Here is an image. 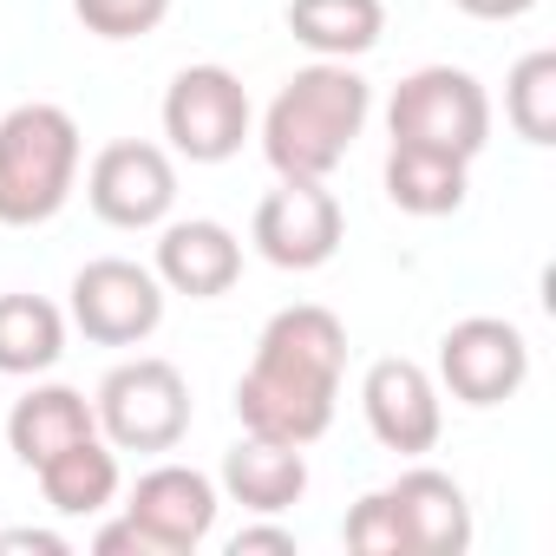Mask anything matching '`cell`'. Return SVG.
Listing matches in <instances>:
<instances>
[{
  "mask_svg": "<svg viewBox=\"0 0 556 556\" xmlns=\"http://www.w3.org/2000/svg\"><path fill=\"white\" fill-rule=\"evenodd\" d=\"M79 118L66 105H14L0 118V229H40L79 190Z\"/></svg>",
  "mask_w": 556,
  "mask_h": 556,
  "instance_id": "cell-3",
  "label": "cell"
},
{
  "mask_svg": "<svg viewBox=\"0 0 556 556\" xmlns=\"http://www.w3.org/2000/svg\"><path fill=\"white\" fill-rule=\"evenodd\" d=\"M530 380V341L517 321H497V315H471V321H452L445 341H439V387L458 400V406H504L517 400Z\"/></svg>",
  "mask_w": 556,
  "mask_h": 556,
  "instance_id": "cell-9",
  "label": "cell"
},
{
  "mask_svg": "<svg viewBox=\"0 0 556 556\" xmlns=\"http://www.w3.org/2000/svg\"><path fill=\"white\" fill-rule=\"evenodd\" d=\"M262 549H275V556H295L302 543H295V530H282V523H242V530L229 536V556H262Z\"/></svg>",
  "mask_w": 556,
  "mask_h": 556,
  "instance_id": "cell-24",
  "label": "cell"
},
{
  "mask_svg": "<svg viewBox=\"0 0 556 556\" xmlns=\"http://www.w3.org/2000/svg\"><path fill=\"white\" fill-rule=\"evenodd\" d=\"M92 432H99V413H92V400H86L79 387H34V393H21L14 413H8V452H14L27 471H40L53 452L79 445V439H92Z\"/></svg>",
  "mask_w": 556,
  "mask_h": 556,
  "instance_id": "cell-16",
  "label": "cell"
},
{
  "mask_svg": "<svg viewBox=\"0 0 556 556\" xmlns=\"http://www.w3.org/2000/svg\"><path fill=\"white\" fill-rule=\"evenodd\" d=\"M157 282L170 295H190V302H216L236 289L242 275V242L236 229H223L216 216H190V223H164L157 236Z\"/></svg>",
  "mask_w": 556,
  "mask_h": 556,
  "instance_id": "cell-13",
  "label": "cell"
},
{
  "mask_svg": "<svg viewBox=\"0 0 556 556\" xmlns=\"http://www.w3.org/2000/svg\"><path fill=\"white\" fill-rule=\"evenodd\" d=\"M341 543H348L354 556H413V549H406V530H400V510H393L387 491H367V497L348 510Z\"/></svg>",
  "mask_w": 556,
  "mask_h": 556,
  "instance_id": "cell-22",
  "label": "cell"
},
{
  "mask_svg": "<svg viewBox=\"0 0 556 556\" xmlns=\"http://www.w3.org/2000/svg\"><path fill=\"white\" fill-rule=\"evenodd\" d=\"M458 14H471V21H523L536 0H452Z\"/></svg>",
  "mask_w": 556,
  "mask_h": 556,
  "instance_id": "cell-27",
  "label": "cell"
},
{
  "mask_svg": "<svg viewBox=\"0 0 556 556\" xmlns=\"http://www.w3.org/2000/svg\"><path fill=\"white\" fill-rule=\"evenodd\" d=\"M341 236H348V216H341V197L321 177H282L255 203V223H249L255 255L275 262V268H295V275L334 262Z\"/></svg>",
  "mask_w": 556,
  "mask_h": 556,
  "instance_id": "cell-7",
  "label": "cell"
},
{
  "mask_svg": "<svg viewBox=\"0 0 556 556\" xmlns=\"http://www.w3.org/2000/svg\"><path fill=\"white\" fill-rule=\"evenodd\" d=\"M73 14L86 21V34L99 40H144L164 27L170 0H73Z\"/></svg>",
  "mask_w": 556,
  "mask_h": 556,
  "instance_id": "cell-23",
  "label": "cell"
},
{
  "mask_svg": "<svg viewBox=\"0 0 556 556\" xmlns=\"http://www.w3.org/2000/svg\"><path fill=\"white\" fill-rule=\"evenodd\" d=\"M92 549H99V556H157V549H151V536H144L131 517L99 523V530H92Z\"/></svg>",
  "mask_w": 556,
  "mask_h": 556,
  "instance_id": "cell-25",
  "label": "cell"
},
{
  "mask_svg": "<svg viewBox=\"0 0 556 556\" xmlns=\"http://www.w3.org/2000/svg\"><path fill=\"white\" fill-rule=\"evenodd\" d=\"M34 478H40V497H47L60 517H99V510L118 497V452L92 432V439L53 452Z\"/></svg>",
  "mask_w": 556,
  "mask_h": 556,
  "instance_id": "cell-18",
  "label": "cell"
},
{
  "mask_svg": "<svg viewBox=\"0 0 556 556\" xmlns=\"http://www.w3.org/2000/svg\"><path fill=\"white\" fill-rule=\"evenodd\" d=\"M465 157L445 151H419V144H393L387 151V197L406 216H452L465 203Z\"/></svg>",
  "mask_w": 556,
  "mask_h": 556,
  "instance_id": "cell-19",
  "label": "cell"
},
{
  "mask_svg": "<svg viewBox=\"0 0 556 556\" xmlns=\"http://www.w3.org/2000/svg\"><path fill=\"white\" fill-rule=\"evenodd\" d=\"M393 510H400V530H406V549L413 556H465L471 549V504H465V484L432 471V465H413L387 484Z\"/></svg>",
  "mask_w": 556,
  "mask_h": 556,
  "instance_id": "cell-14",
  "label": "cell"
},
{
  "mask_svg": "<svg viewBox=\"0 0 556 556\" xmlns=\"http://www.w3.org/2000/svg\"><path fill=\"white\" fill-rule=\"evenodd\" d=\"M341 374H348V328H341V315L321 308V302L282 308L262 328L249 374L236 380V419H242V432L282 439V445L308 452L334 426Z\"/></svg>",
  "mask_w": 556,
  "mask_h": 556,
  "instance_id": "cell-1",
  "label": "cell"
},
{
  "mask_svg": "<svg viewBox=\"0 0 556 556\" xmlns=\"http://www.w3.org/2000/svg\"><path fill=\"white\" fill-rule=\"evenodd\" d=\"M216 478H203L197 465H151L131 497H125V517L151 536L157 556H190L210 543L216 530Z\"/></svg>",
  "mask_w": 556,
  "mask_h": 556,
  "instance_id": "cell-12",
  "label": "cell"
},
{
  "mask_svg": "<svg viewBox=\"0 0 556 556\" xmlns=\"http://www.w3.org/2000/svg\"><path fill=\"white\" fill-rule=\"evenodd\" d=\"M289 34L315 60H361L387 34L380 0H289Z\"/></svg>",
  "mask_w": 556,
  "mask_h": 556,
  "instance_id": "cell-17",
  "label": "cell"
},
{
  "mask_svg": "<svg viewBox=\"0 0 556 556\" xmlns=\"http://www.w3.org/2000/svg\"><path fill=\"white\" fill-rule=\"evenodd\" d=\"M249 86L229 66H184L164 92V138L190 164H229L249 138Z\"/></svg>",
  "mask_w": 556,
  "mask_h": 556,
  "instance_id": "cell-6",
  "label": "cell"
},
{
  "mask_svg": "<svg viewBox=\"0 0 556 556\" xmlns=\"http://www.w3.org/2000/svg\"><path fill=\"white\" fill-rule=\"evenodd\" d=\"M73 328L99 348H144L164 328V282L125 255H99L73 275Z\"/></svg>",
  "mask_w": 556,
  "mask_h": 556,
  "instance_id": "cell-8",
  "label": "cell"
},
{
  "mask_svg": "<svg viewBox=\"0 0 556 556\" xmlns=\"http://www.w3.org/2000/svg\"><path fill=\"white\" fill-rule=\"evenodd\" d=\"M367 112H374V86L348 60H315L268 99L262 157L275 164V177H321L328 184V170L367 131Z\"/></svg>",
  "mask_w": 556,
  "mask_h": 556,
  "instance_id": "cell-2",
  "label": "cell"
},
{
  "mask_svg": "<svg viewBox=\"0 0 556 556\" xmlns=\"http://www.w3.org/2000/svg\"><path fill=\"white\" fill-rule=\"evenodd\" d=\"M223 491H229V504H242L255 517H282L289 504L308 497V458H302V445L242 432L223 452Z\"/></svg>",
  "mask_w": 556,
  "mask_h": 556,
  "instance_id": "cell-15",
  "label": "cell"
},
{
  "mask_svg": "<svg viewBox=\"0 0 556 556\" xmlns=\"http://www.w3.org/2000/svg\"><path fill=\"white\" fill-rule=\"evenodd\" d=\"M387 131L393 144H419V151H445L471 164L491 144V99L465 66H419L393 86Z\"/></svg>",
  "mask_w": 556,
  "mask_h": 556,
  "instance_id": "cell-5",
  "label": "cell"
},
{
  "mask_svg": "<svg viewBox=\"0 0 556 556\" xmlns=\"http://www.w3.org/2000/svg\"><path fill=\"white\" fill-rule=\"evenodd\" d=\"M66 354V315L47 295H0V374L34 380L60 367Z\"/></svg>",
  "mask_w": 556,
  "mask_h": 556,
  "instance_id": "cell-20",
  "label": "cell"
},
{
  "mask_svg": "<svg viewBox=\"0 0 556 556\" xmlns=\"http://www.w3.org/2000/svg\"><path fill=\"white\" fill-rule=\"evenodd\" d=\"M0 549H34V556H66L73 543L60 530H0Z\"/></svg>",
  "mask_w": 556,
  "mask_h": 556,
  "instance_id": "cell-26",
  "label": "cell"
},
{
  "mask_svg": "<svg viewBox=\"0 0 556 556\" xmlns=\"http://www.w3.org/2000/svg\"><path fill=\"white\" fill-rule=\"evenodd\" d=\"M361 413H367V432H374L387 452H400V458L432 452L439 432H445L439 380H432L419 361H406V354H387V361L367 367V380H361Z\"/></svg>",
  "mask_w": 556,
  "mask_h": 556,
  "instance_id": "cell-11",
  "label": "cell"
},
{
  "mask_svg": "<svg viewBox=\"0 0 556 556\" xmlns=\"http://www.w3.org/2000/svg\"><path fill=\"white\" fill-rule=\"evenodd\" d=\"M86 203L99 223L112 229H157L177 203V164L164 144H144V138H118L92 157L86 170Z\"/></svg>",
  "mask_w": 556,
  "mask_h": 556,
  "instance_id": "cell-10",
  "label": "cell"
},
{
  "mask_svg": "<svg viewBox=\"0 0 556 556\" xmlns=\"http://www.w3.org/2000/svg\"><path fill=\"white\" fill-rule=\"evenodd\" d=\"M92 413H99V439L112 452H177L190 432V380L170 361L138 354L99 380Z\"/></svg>",
  "mask_w": 556,
  "mask_h": 556,
  "instance_id": "cell-4",
  "label": "cell"
},
{
  "mask_svg": "<svg viewBox=\"0 0 556 556\" xmlns=\"http://www.w3.org/2000/svg\"><path fill=\"white\" fill-rule=\"evenodd\" d=\"M504 118L523 144H556V53H523L504 79Z\"/></svg>",
  "mask_w": 556,
  "mask_h": 556,
  "instance_id": "cell-21",
  "label": "cell"
}]
</instances>
